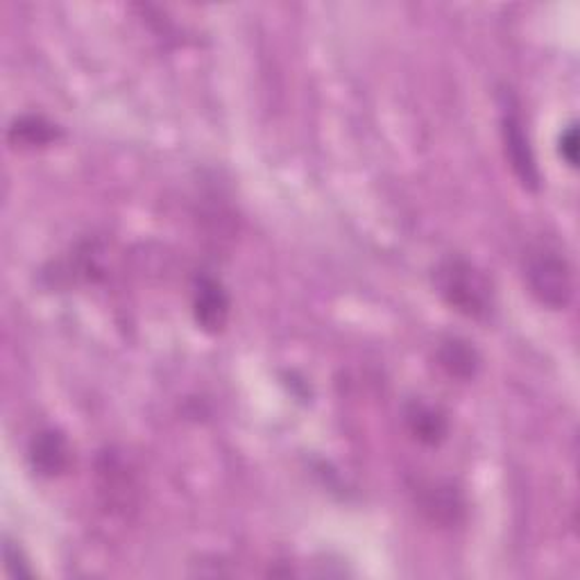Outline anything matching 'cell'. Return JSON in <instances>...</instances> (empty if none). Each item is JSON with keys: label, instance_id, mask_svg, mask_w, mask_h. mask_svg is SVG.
<instances>
[{"label": "cell", "instance_id": "5", "mask_svg": "<svg viewBox=\"0 0 580 580\" xmlns=\"http://www.w3.org/2000/svg\"><path fill=\"white\" fill-rule=\"evenodd\" d=\"M30 465L42 476H59L71 465V446L69 440L59 431H42L30 442Z\"/></svg>", "mask_w": 580, "mask_h": 580}, {"label": "cell", "instance_id": "2", "mask_svg": "<svg viewBox=\"0 0 580 580\" xmlns=\"http://www.w3.org/2000/svg\"><path fill=\"white\" fill-rule=\"evenodd\" d=\"M526 283L533 298L552 311H565L573 300V272L567 256L549 245L540 243L529 250L524 262Z\"/></svg>", "mask_w": 580, "mask_h": 580}, {"label": "cell", "instance_id": "7", "mask_svg": "<svg viewBox=\"0 0 580 580\" xmlns=\"http://www.w3.org/2000/svg\"><path fill=\"white\" fill-rule=\"evenodd\" d=\"M438 363L449 376L461 379V381L476 376L480 368V359H478L476 349L461 338H449L440 345Z\"/></svg>", "mask_w": 580, "mask_h": 580}, {"label": "cell", "instance_id": "4", "mask_svg": "<svg viewBox=\"0 0 580 580\" xmlns=\"http://www.w3.org/2000/svg\"><path fill=\"white\" fill-rule=\"evenodd\" d=\"M230 295L220 281L211 277H200L193 293V315L207 334H220L230 320Z\"/></svg>", "mask_w": 580, "mask_h": 580}, {"label": "cell", "instance_id": "10", "mask_svg": "<svg viewBox=\"0 0 580 580\" xmlns=\"http://www.w3.org/2000/svg\"><path fill=\"white\" fill-rule=\"evenodd\" d=\"M5 565H8V571L14 573V576H35V571L30 569V565L25 562L21 549L14 552V546L12 542L5 544Z\"/></svg>", "mask_w": 580, "mask_h": 580}, {"label": "cell", "instance_id": "3", "mask_svg": "<svg viewBox=\"0 0 580 580\" xmlns=\"http://www.w3.org/2000/svg\"><path fill=\"white\" fill-rule=\"evenodd\" d=\"M501 130H503V143H506V154L510 159V166L522 179V184L531 190H535L540 186V173L535 166V156L524 130V123L522 116L514 112L512 107L508 112H503L501 118Z\"/></svg>", "mask_w": 580, "mask_h": 580}, {"label": "cell", "instance_id": "1", "mask_svg": "<svg viewBox=\"0 0 580 580\" xmlns=\"http://www.w3.org/2000/svg\"><path fill=\"white\" fill-rule=\"evenodd\" d=\"M433 286L440 298L472 320H486L495 306L490 279L463 256H446L433 270Z\"/></svg>", "mask_w": 580, "mask_h": 580}, {"label": "cell", "instance_id": "8", "mask_svg": "<svg viewBox=\"0 0 580 580\" xmlns=\"http://www.w3.org/2000/svg\"><path fill=\"white\" fill-rule=\"evenodd\" d=\"M10 139L16 146H48L50 141L57 139V130L55 125L46 123L44 118L27 116L14 123V127L10 130Z\"/></svg>", "mask_w": 580, "mask_h": 580}, {"label": "cell", "instance_id": "9", "mask_svg": "<svg viewBox=\"0 0 580 580\" xmlns=\"http://www.w3.org/2000/svg\"><path fill=\"white\" fill-rule=\"evenodd\" d=\"M560 154L571 169L578 164V130H576V125H569L567 130L560 135Z\"/></svg>", "mask_w": 580, "mask_h": 580}, {"label": "cell", "instance_id": "6", "mask_svg": "<svg viewBox=\"0 0 580 580\" xmlns=\"http://www.w3.org/2000/svg\"><path fill=\"white\" fill-rule=\"evenodd\" d=\"M404 417H406V427H408L410 436L415 440H420L422 444L433 446L446 438V431H449L446 417L429 404H422V402L408 404Z\"/></svg>", "mask_w": 580, "mask_h": 580}]
</instances>
